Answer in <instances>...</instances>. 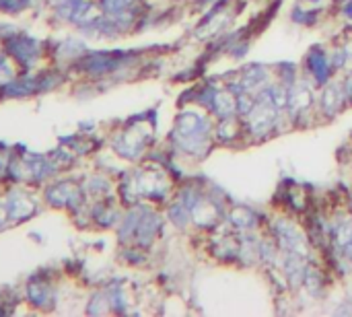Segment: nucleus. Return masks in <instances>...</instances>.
I'll return each instance as SVG.
<instances>
[{
	"instance_id": "obj_3",
	"label": "nucleus",
	"mask_w": 352,
	"mask_h": 317,
	"mask_svg": "<svg viewBox=\"0 0 352 317\" xmlns=\"http://www.w3.org/2000/svg\"><path fill=\"white\" fill-rule=\"evenodd\" d=\"M330 237H332V243L338 250V254L344 260L352 262V223L349 221L336 223L330 231Z\"/></svg>"
},
{
	"instance_id": "obj_6",
	"label": "nucleus",
	"mask_w": 352,
	"mask_h": 317,
	"mask_svg": "<svg viewBox=\"0 0 352 317\" xmlns=\"http://www.w3.org/2000/svg\"><path fill=\"white\" fill-rule=\"evenodd\" d=\"M344 14H346V17L352 21V0H349V2L344 4Z\"/></svg>"
},
{
	"instance_id": "obj_5",
	"label": "nucleus",
	"mask_w": 352,
	"mask_h": 317,
	"mask_svg": "<svg viewBox=\"0 0 352 317\" xmlns=\"http://www.w3.org/2000/svg\"><path fill=\"white\" fill-rule=\"evenodd\" d=\"M342 91H344L346 103H352V72L346 76V80L342 83Z\"/></svg>"
},
{
	"instance_id": "obj_7",
	"label": "nucleus",
	"mask_w": 352,
	"mask_h": 317,
	"mask_svg": "<svg viewBox=\"0 0 352 317\" xmlns=\"http://www.w3.org/2000/svg\"><path fill=\"white\" fill-rule=\"evenodd\" d=\"M309 2H322V0H309Z\"/></svg>"
},
{
	"instance_id": "obj_2",
	"label": "nucleus",
	"mask_w": 352,
	"mask_h": 317,
	"mask_svg": "<svg viewBox=\"0 0 352 317\" xmlns=\"http://www.w3.org/2000/svg\"><path fill=\"white\" fill-rule=\"evenodd\" d=\"M305 66H307L309 74L316 78L318 85H324V83L330 78L332 70H334L332 58H330L322 47H314V50L309 52V56H307V60H305Z\"/></svg>"
},
{
	"instance_id": "obj_4",
	"label": "nucleus",
	"mask_w": 352,
	"mask_h": 317,
	"mask_svg": "<svg viewBox=\"0 0 352 317\" xmlns=\"http://www.w3.org/2000/svg\"><path fill=\"white\" fill-rule=\"evenodd\" d=\"M344 103H346V97H344L342 85H328V87L322 91L320 109L324 111V116H328V118L336 116V113L342 109Z\"/></svg>"
},
{
	"instance_id": "obj_1",
	"label": "nucleus",
	"mask_w": 352,
	"mask_h": 317,
	"mask_svg": "<svg viewBox=\"0 0 352 317\" xmlns=\"http://www.w3.org/2000/svg\"><path fill=\"white\" fill-rule=\"evenodd\" d=\"M274 235L280 241V248L287 250V254H299L305 256L307 248H305V239L303 235L295 229V225L287 223L285 219H280L274 227Z\"/></svg>"
}]
</instances>
